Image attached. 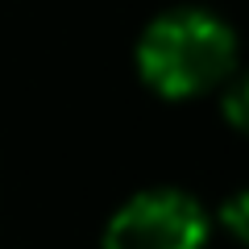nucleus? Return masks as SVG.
<instances>
[{
    "mask_svg": "<svg viewBox=\"0 0 249 249\" xmlns=\"http://www.w3.org/2000/svg\"><path fill=\"white\" fill-rule=\"evenodd\" d=\"M220 224L241 241V245H249V187H245V191H237V196L220 208Z\"/></svg>",
    "mask_w": 249,
    "mask_h": 249,
    "instance_id": "obj_4",
    "label": "nucleus"
},
{
    "mask_svg": "<svg viewBox=\"0 0 249 249\" xmlns=\"http://www.w3.org/2000/svg\"><path fill=\"white\" fill-rule=\"evenodd\" d=\"M224 121L237 133L249 137V75H241V79L229 83V91H224Z\"/></svg>",
    "mask_w": 249,
    "mask_h": 249,
    "instance_id": "obj_3",
    "label": "nucleus"
},
{
    "mask_svg": "<svg viewBox=\"0 0 249 249\" xmlns=\"http://www.w3.org/2000/svg\"><path fill=\"white\" fill-rule=\"evenodd\" d=\"M208 216L178 187H150L116 208L104 249H204Z\"/></svg>",
    "mask_w": 249,
    "mask_h": 249,
    "instance_id": "obj_2",
    "label": "nucleus"
},
{
    "mask_svg": "<svg viewBox=\"0 0 249 249\" xmlns=\"http://www.w3.org/2000/svg\"><path fill=\"white\" fill-rule=\"evenodd\" d=\"M237 67V34L208 9H170L145 25L137 71L158 96L191 100L220 88Z\"/></svg>",
    "mask_w": 249,
    "mask_h": 249,
    "instance_id": "obj_1",
    "label": "nucleus"
}]
</instances>
